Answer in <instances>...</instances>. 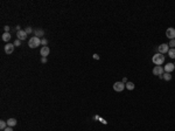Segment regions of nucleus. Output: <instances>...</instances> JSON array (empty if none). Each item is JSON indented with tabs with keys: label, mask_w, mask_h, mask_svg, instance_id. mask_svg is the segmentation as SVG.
Returning <instances> with one entry per match:
<instances>
[{
	"label": "nucleus",
	"mask_w": 175,
	"mask_h": 131,
	"mask_svg": "<svg viewBox=\"0 0 175 131\" xmlns=\"http://www.w3.org/2000/svg\"><path fill=\"white\" fill-rule=\"evenodd\" d=\"M166 36H167L168 39H170V40H175V28H173V27L167 28V31H166Z\"/></svg>",
	"instance_id": "20e7f679"
},
{
	"label": "nucleus",
	"mask_w": 175,
	"mask_h": 131,
	"mask_svg": "<svg viewBox=\"0 0 175 131\" xmlns=\"http://www.w3.org/2000/svg\"><path fill=\"white\" fill-rule=\"evenodd\" d=\"M27 33H26V31H22V29H19L18 32H16V38L19 39V40H25L26 38H27Z\"/></svg>",
	"instance_id": "6e6552de"
},
{
	"label": "nucleus",
	"mask_w": 175,
	"mask_h": 131,
	"mask_svg": "<svg viewBox=\"0 0 175 131\" xmlns=\"http://www.w3.org/2000/svg\"><path fill=\"white\" fill-rule=\"evenodd\" d=\"M125 87L127 88L129 90H133V89H134V83H133V82H127V83L125 84Z\"/></svg>",
	"instance_id": "f3484780"
},
{
	"label": "nucleus",
	"mask_w": 175,
	"mask_h": 131,
	"mask_svg": "<svg viewBox=\"0 0 175 131\" xmlns=\"http://www.w3.org/2000/svg\"><path fill=\"white\" fill-rule=\"evenodd\" d=\"M41 44H42V46H47V44H48V40H47V39H42V40H41Z\"/></svg>",
	"instance_id": "412c9836"
},
{
	"label": "nucleus",
	"mask_w": 175,
	"mask_h": 131,
	"mask_svg": "<svg viewBox=\"0 0 175 131\" xmlns=\"http://www.w3.org/2000/svg\"><path fill=\"white\" fill-rule=\"evenodd\" d=\"M26 33H27V34H31V33H34L33 28H32V27H27V28H26Z\"/></svg>",
	"instance_id": "aec40b11"
},
{
	"label": "nucleus",
	"mask_w": 175,
	"mask_h": 131,
	"mask_svg": "<svg viewBox=\"0 0 175 131\" xmlns=\"http://www.w3.org/2000/svg\"><path fill=\"white\" fill-rule=\"evenodd\" d=\"M41 44V39L37 38V36H33L28 40V47L29 48H36Z\"/></svg>",
	"instance_id": "f257e3e1"
},
{
	"label": "nucleus",
	"mask_w": 175,
	"mask_h": 131,
	"mask_svg": "<svg viewBox=\"0 0 175 131\" xmlns=\"http://www.w3.org/2000/svg\"><path fill=\"white\" fill-rule=\"evenodd\" d=\"M168 50H169V46L166 44H160L159 47H158V52L160 53V54H166V53H168Z\"/></svg>",
	"instance_id": "39448f33"
},
{
	"label": "nucleus",
	"mask_w": 175,
	"mask_h": 131,
	"mask_svg": "<svg viewBox=\"0 0 175 131\" xmlns=\"http://www.w3.org/2000/svg\"><path fill=\"white\" fill-rule=\"evenodd\" d=\"M41 62L42 63H47V57H41Z\"/></svg>",
	"instance_id": "4be33fe9"
},
{
	"label": "nucleus",
	"mask_w": 175,
	"mask_h": 131,
	"mask_svg": "<svg viewBox=\"0 0 175 131\" xmlns=\"http://www.w3.org/2000/svg\"><path fill=\"white\" fill-rule=\"evenodd\" d=\"M152 61H153V63H155L156 66H161L165 62V56L162 54H160V53H158V54H155L153 56Z\"/></svg>",
	"instance_id": "f03ea898"
},
{
	"label": "nucleus",
	"mask_w": 175,
	"mask_h": 131,
	"mask_svg": "<svg viewBox=\"0 0 175 131\" xmlns=\"http://www.w3.org/2000/svg\"><path fill=\"white\" fill-rule=\"evenodd\" d=\"M20 44H21V40H19V39H16V40L14 41V46H15V47H19Z\"/></svg>",
	"instance_id": "6ab92c4d"
},
{
	"label": "nucleus",
	"mask_w": 175,
	"mask_h": 131,
	"mask_svg": "<svg viewBox=\"0 0 175 131\" xmlns=\"http://www.w3.org/2000/svg\"><path fill=\"white\" fill-rule=\"evenodd\" d=\"M93 59H95V60H99V55L98 54H93Z\"/></svg>",
	"instance_id": "b1692460"
},
{
	"label": "nucleus",
	"mask_w": 175,
	"mask_h": 131,
	"mask_svg": "<svg viewBox=\"0 0 175 131\" xmlns=\"http://www.w3.org/2000/svg\"><path fill=\"white\" fill-rule=\"evenodd\" d=\"M162 77H164V80H166V81H170V80H172V75H170V73H164Z\"/></svg>",
	"instance_id": "dca6fc26"
},
{
	"label": "nucleus",
	"mask_w": 175,
	"mask_h": 131,
	"mask_svg": "<svg viewBox=\"0 0 175 131\" xmlns=\"http://www.w3.org/2000/svg\"><path fill=\"white\" fill-rule=\"evenodd\" d=\"M164 73H165V69L164 67H161V66H155L153 68V74L156 75V76H162Z\"/></svg>",
	"instance_id": "7ed1b4c3"
},
{
	"label": "nucleus",
	"mask_w": 175,
	"mask_h": 131,
	"mask_svg": "<svg viewBox=\"0 0 175 131\" xmlns=\"http://www.w3.org/2000/svg\"><path fill=\"white\" fill-rule=\"evenodd\" d=\"M50 53V49H49V47H47V46H44V47H41V49H40V54L42 57H47L48 55Z\"/></svg>",
	"instance_id": "0eeeda50"
},
{
	"label": "nucleus",
	"mask_w": 175,
	"mask_h": 131,
	"mask_svg": "<svg viewBox=\"0 0 175 131\" xmlns=\"http://www.w3.org/2000/svg\"><path fill=\"white\" fill-rule=\"evenodd\" d=\"M2 40L5 41V42H7V41H10L11 40V34L7 32H5L4 34H2Z\"/></svg>",
	"instance_id": "ddd939ff"
},
{
	"label": "nucleus",
	"mask_w": 175,
	"mask_h": 131,
	"mask_svg": "<svg viewBox=\"0 0 175 131\" xmlns=\"http://www.w3.org/2000/svg\"><path fill=\"white\" fill-rule=\"evenodd\" d=\"M16 123H18V122H16L15 118H8V120H7V125H8V126H11V128L15 126V125H16Z\"/></svg>",
	"instance_id": "f8f14e48"
},
{
	"label": "nucleus",
	"mask_w": 175,
	"mask_h": 131,
	"mask_svg": "<svg viewBox=\"0 0 175 131\" xmlns=\"http://www.w3.org/2000/svg\"><path fill=\"white\" fill-rule=\"evenodd\" d=\"M174 66H175V63H174Z\"/></svg>",
	"instance_id": "bb28decb"
},
{
	"label": "nucleus",
	"mask_w": 175,
	"mask_h": 131,
	"mask_svg": "<svg viewBox=\"0 0 175 131\" xmlns=\"http://www.w3.org/2000/svg\"><path fill=\"white\" fill-rule=\"evenodd\" d=\"M164 69H165L166 73H172V71L175 69V66H174V63H167V65L164 67Z\"/></svg>",
	"instance_id": "9d476101"
},
{
	"label": "nucleus",
	"mask_w": 175,
	"mask_h": 131,
	"mask_svg": "<svg viewBox=\"0 0 175 131\" xmlns=\"http://www.w3.org/2000/svg\"><path fill=\"white\" fill-rule=\"evenodd\" d=\"M168 46H169L170 48H175V40H170L169 44H168Z\"/></svg>",
	"instance_id": "a211bd4d"
},
{
	"label": "nucleus",
	"mask_w": 175,
	"mask_h": 131,
	"mask_svg": "<svg viewBox=\"0 0 175 131\" xmlns=\"http://www.w3.org/2000/svg\"><path fill=\"white\" fill-rule=\"evenodd\" d=\"M125 83H123V82H116L114 84H113V89H114V91H123L124 89H125Z\"/></svg>",
	"instance_id": "423d86ee"
},
{
	"label": "nucleus",
	"mask_w": 175,
	"mask_h": 131,
	"mask_svg": "<svg viewBox=\"0 0 175 131\" xmlns=\"http://www.w3.org/2000/svg\"><path fill=\"white\" fill-rule=\"evenodd\" d=\"M168 55L170 59H175V48H169L168 50Z\"/></svg>",
	"instance_id": "4468645a"
},
{
	"label": "nucleus",
	"mask_w": 175,
	"mask_h": 131,
	"mask_svg": "<svg viewBox=\"0 0 175 131\" xmlns=\"http://www.w3.org/2000/svg\"><path fill=\"white\" fill-rule=\"evenodd\" d=\"M14 44H7L5 46V53L6 54H12L14 52Z\"/></svg>",
	"instance_id": "1a4fd4ad"
},
{
	"label": "nucleus",
	"mask_w": 175,
	"mask_h": 131,
	"mask_svg": "<svg viewBox=\"0 0 175 131\" xmlns=\"http://www.w3.org/2000/svg\"><path fill=\"white\" fill-rule=\"evenodd\" d=\"M4 131H13V129H12L11 126H7V128H6V129H5Z\"/></svg>",
	"instance_id": "393cba45"
},
{
	"label": "nucleus",
	"mask_w": 175,
	"mask_h": 131,
	"mask_svg": "<svg viewBox=\"0 0 175 131\" xmlns=\"http://www.w3.org/2000/svg\"><path fill=\"white\" fill-rule=\"evenodd\" d=\"M8 125H7V122H5V120H0V129L4 131L6 128H7Z\"/></svg>",
	"instance_id": "2eb2a0df"
},
{
	"label": "nucleus",
	"mask_w": 175,
	"mask_h": 131,
	"mask_svg": "<svg viewBox=\"0 0 175 131\" xmlns=\"http://www.w3.org/2000/svg\"><path fill=\"white\" fill-rule=\"evenodd\" d=\"M4 28H5V32L10 33V29H11V28H10V27H8V26H5V27H4Z\"/></svg>",
	"instance_id": "5701e85b"
},
{
	"label": "nucleus",
	"mask_w": 175,
	"mask_h": 131,
	"mask_svg": "<svg viewBox=\"0 0 175 131\" xmlns=\"http://www.w3.org/2000/svg\"><path fill=\"white\" fill-rule=\"evenodd\" d=\"M44 35V32L42 29H40V28H37V29H35L34 31V36H37V38H42Z\"/></svg>",
	"instance_id": "9b49d317"
},
{
	"label": "nucleus",
	"mask_w": 175,
	"mask_h": 131,
	"mask_svg": "<svg viewBox=\"0 0 175 131\" xmlns=\"http://www.w3.org/2000/svg\"><path fill=\"white\" fill-rule=\"evenodd\" d=\"M123 83H125V84L127 83V78H126V77H124V78H123Z\"/></svg>",
	"instance_id": "a878e982"
}]
</instances>
